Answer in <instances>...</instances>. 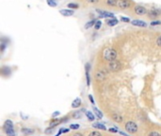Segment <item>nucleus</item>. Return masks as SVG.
Returning <instances> with one entry per match:
<instances>
[{
  "label": "nucleus",
  "instance_id": "15",
  "mask_svg": "<svg viewBox=\"0 0 161 136\" xmlns=\"http://www.w3.org/2000/svg\"><path fill=\"white\" fill-rule=\"evenodd\" d=\"M112 118H113L114 121L118 122V123H121L122 121H123V117L120 114H118V113H114L113 115H112Z\"/></svg>",
  "mask_w": 161,
  "mask_h": 136
},
{
  "label": "nucleus",
  "instance_id": "8",
  "mask_svg": "<svg viewBox=\"0 0 161 136\" xmlns=\"http://www.w3.org/2000/svg\"><path fill=\"white\" fill-rule=\"evenodd\" d=\"M97 13L100 14L101 17H105V18H114V13H109V11H105V10H96Z\"/></svg>",
  "mask_w": 161,
  "mask_h": 136
},
{
  "label": "nucleus",
  "instance_id": "2",
  "mask_svg": "<svg viewBox=\"0 0 161 136\" xmlns=\"http://www.w3.org/2000/svg\"><path fill=\"white\" fill-rule=\"evenodd\" d=\"M121 67H122V64L119 60H111L108 63V69L111 72H117V71H119L121 69Z\"/></svg>",
  "mask_w": 161,
  "mask_h": 136
},
{
  "label": "nucleus",
  "instance_id": "19",
  "mask_svg": "<svg viewBox=\"0 0 161 136\" xmlns=\"http://www.w3.org/2000/svg\"><path fill=\"white\" fill-rule=\"evenodd\" d=\"M106 3H108V5L109 6H116L118 4V0H106Z\"/></svg>",
  "mask_w": 161,
  "mask_h": 136
},
{
  "label": "nucleus",
  "instance_id": "31",
  "mask_svg": "<svg viewBox=\"0 0 161 136\" xmlns=\"http://www.w3.org/2000/svg\"><path fill=\"white\" fill-rule=\"evenodd\" d=\"M98 1L99 0H87V2L91 3V4H95V3H97Z\"/></svg>",
  "mask_w": 161,
  "mask_h": 136
},
{
  "label": "nucleus",
  "instance_id": "12",
  "mask_svg": "<svg viewBox=\"0 0 161 136\" xmlns=\"http://www.w3.org/2000/svg\"><path fill=\"white\" fill-rule=\"evenodd\" d=\"M59 13H61V15L63 16H72L73 15V10H59Z\"/></svg>",
  "mask_w": 161,
  "mask_h": 136
},
{
  "label": "nucleus",
  "instance_id": "29",
  "mask_svg": "<svg viewBox=\"0 0 161 136\" xmlns=\"http://www.w3.org/2000/svg\"><path fill=\"white\" fill-rule=\"evenodd\" d=\"M156 45L161 47V36H159V37L157 38V40H156Z\"/></svg>",
  "mask_w": 161,
  "mask_h": 136
},
{
  "label": "nucleus",
  "instance_id": "27",
  "mask_svg": "<svg viewBox=\"0 0 161 136\" xmlns=\"http://www.w3.org/2000/svg\"><path fill=\"white\" fill-rule=\"evenodd\" d=\"M149 136H161V135L160 133L156 132V131H153V132H151V133L149 134Z\"/></svg>",
  "mask_w": 161,
  "mask_h": 136
},
{
  "label": "nucleus",
  "instance_id": "13",
  "mask_svg": "<svg viewBox=\"0 0 161 136\" xmlns=\"http://www.w3.org/2000/svg\"><path fill=\"white\" fill-rule=\"evenodd\" d=\"M106 24H108V26H109V27H114V26H116L118 24V20H117L115 17L110 18V19L106 20Z\"/></svg>",
  "mask_w": 161,
  "mask_h": 136
},
{
  "label": "nucleus",
  "instance_id": "6",
  "mask_svg": "<svg viewBox=\"0 0 161 136\" xmlns=\"http://www.w3.org/2000/svg\"><path fill=\"white\" fill-rule=\"evenodd\" d=\"M131 3L128 0H118V4H117V6L121 9H128Z\"/></svg>",
  "mask_w": 161,
  "mask_h": 136
},
{
  "label": "nucleus",
  "instance_id": "28",
  "mask_svg": "<svg viewBox=\"0 0 161 136\" xmlns=\"http://www.w3.org/2000/svg\"><path fill=\"white\" fill-rule=\"evenodd\" d=\"M80 116H81V113H80V112H76V113L73 114V117H75V118H79Z\"/></svg>",
  "mask_w": 161,
  "mask_h": 136
},
{
  "label": "nucleus",
  "instance_id": "35",
  "mask_svg": "<svg viewBox=\"0 0 161 136\" xmlns=\"http://www.w3.org/2000/svg\"><path fill=\"white\" fill-rule=\"evenodd\" d=\"M22 131H23L24 132H25V133H28V132H32V131H28V129H25V128H23Z\"/></svg>",
  "mask_w": 161,
  "mask_h": 136
},
{
  "label": "nucleus",
  "instance_id": "32",
  "mask_svg": "<svg viewBox=\"0 0 161 136\" xmlns=\"http://www.w3.org/2000/svg\"><path fill=\"white\" fill-rule=\"evenodd\" d=\"M6 48V44H4V43H2V45H1V51H4V49Z\"/></svg>",
  "mask_w": 161,
  "mask_h": 136
},
{
  "label": "nucleus",
  "instance_id": "24",
  "mask_svg": "<svg viewBox=\"0 0 161 136\" xmlns=\"http://www.w3.org/2000/svg\"><path fill=\"white\" fill-rule=\"evenodd\" d=\"M89 136H102V134L99 131H92V132L89 134Z\"/></svg>",
  "mask_w": 161,
  "mask_h": 136
},
{
  "label": "nucleus",
  "instance_id": "21",
  "mask_svg": "<svg viewBox=\"0 0 161 136\" xmlns=\"http://www.w3.org/2000/svg\"><path fill=\"white\" fill-rule=\"evenodd\" d=\"M101 26H102V21H100V20L96 21L95 25H94V28H95L96 30H99L101 28Z\"/></svg>",
  "mask_w": 161,
  "mask_h": 136
},
{
  "label": "nucleus",
  "instance_id": "3",
  "mask_svg": "<svg viewBox=\"0 0 161 136\" xmlns=\"http://www.w3.org/2000/svg\"><path fill=\"white\" fill-rule=\"evenodd\" d=\"M4 128H5L6 133L9 136H13L14 135V129H13V124L10 120H8L4 125Z\"/></svg>",
  "mask_w": 161,
  "mask_h": 136
},
{
  "label": "nucleus",
  "instance_id": "7",
  "mask_svg": "<svg viewBox=\"0 0 161 136\" xmlns=\"http://www.w3.org/2000/svg\"><path fill=\"white\" fill-rule=\"evenodd\" d=\"M135 13L138 15H144L147 13V10L143 6H136L135 7Z\"/></svg>",
  "mask_w": 161,
  "mask_h": 136
},
{
  "label": "nucleus",
  "instance_id": "14",
  "mask_svg": "<svg viewBox=\"0 0 161 136\" xmlns=\"http://www.w3.org/2000/svg\"><path fill=\"white\" fill-rule=\"evenodd\" d=\"M79 106H81L80 98H76V100H73V103H72V107L73 108H78Z\"/></svg>",
  "mask_w": 161,
  "mask_h": 136
},
{
  "label": "nucleus",
  "instance_id": "30",
  "mask_svg": "<svg viewBox=\"0 0 161 136\" xmlns=\"http://www.w3.org/2000/svg\"><path fill=\"white\" fill-rule=\"evenodd\" d=\"M121 20L123 21V22H126V23H129L130 22V19L127 17H121Z\"/></svg>",
  "mask_w": 161,
  "mask_h": 136
},
{
  "label": "nucleus",
  "instance_id": "26",
  "mask_svg": "<svg viewBox=\"0 0 161 136\" xmlns=\"http://www.w3.org/2000/svg\"><path fill=\"white\" fill-rule=\"evenodd\" d=\"M158 25H161V21H153V22L151 23V26H158Z\"/></svg>",
  "mask_w": 161,
  "mask_h": 136
},
{
  "label": "nucleus",
  "instance_id": "36",
  "mask_svg": "<svg viewBox=\"0 0 161 136\" xmlns=\"http://www.w3.org/2000/svg\"><path fill=\"white\" fill-rule=\"evenodd\" d=\"M120 134H121V135H123V136H128V134L124 133V132H122V131H120Z\"/></svg>",
  "mask_w": 161,
  "mask_h": 136
},
{
  "label": "nucleus",
  "instance_id": "18",
  "mask_svg": "<svg viewBox=\"0 0 161 136\" xmlns=\"http://www.w3.org/2000/svg\"><path fill=\"white\" fill-rule=\"evenodd\" d=\"M93 111H94V113H96V116H97L99 119L103 118V113H101V111H99L98 109L95 108V107H93Z\"/></svg>",
  "mask_w": 161,
  "mask_h": 136
},
{
  "label": "nucleus",
  "instance_id": "37",
  "mask_svg": "<svg viewBox=\"0 0 161 136\" xmlns=\"http://www.w3.org/2000/svg\"><path fill=\"white\" fill-rule=\"evenodd\" d=\"M73 136H83V134H81V133H76Z\"/></svg>",
  "mask_w": 161,
  "mask_h": 136
},
{
  "label": "nucleus",
  "instance_id": "5",
  "mask_svg": "<svg viewBox=\"0 0 161 136\" xmlns=\"http://www.w3.org/2000/svg\"><path fill=\"white\" fill-rule=\"evenodd\" d=\"M106 72L105 70H103V69L99 70L98 72H96V74H95L96 79L99 81H105V79H106Z\"/></svg>",
  "mask_w": 161,
  "mask_h": 136
},
{
  "label": "nucleus",
  "instance_id": "10",
  "mask_svg": "<svg viewBox=\"0 0 161 136\" xmlns=\"http://www.w3.org/2000/svg\"><path fill=\"white\" fill-rule=\"evenodd\" d=\"M160 14V10H156V9H152L150 11H148V16L152 18H156L157 16H159Z\"/></svg>",
  "mask_w": 161,
  "mask_h": 136
},
{
  "label": "nucleus",
  "instance_id": "20",
  "mask_svg": "<svg viewBox=\"0 0 161 136\" xmlns=\"http://www.w3.org/2000/svg\"><path fill=\"white\" fill-rule=\"evenodd\" d=\"M86 115H87L89 120H91V121L94 120V115H93V113H91V112H86Z\"/></svg>",
  "mask_w": 161,
  "mask_h": 136
},
{
  "label": "nucleus",
  "instance_id": "33",
  "mask_svg": "<svg viewBox=\"0 0 161 136\" xmlns=\"http://www.w3.org/2000/svg\"><path fill=\"white\" fill-rule=\"evenodd\" d=\"M89 98H90V100H91V103L94 104V100H93V97H92V96H91V95H90V96H89Z\"/></svg>",
  "mask_w": 161,
  "mask_h": 136
},
{
  "label": "nucleus",
  "instance_id": "4",
  "mask_svg": "<svg viewBox=\"0 0 161 136\" xmlns=\"http://www.w3.org/2000/svg\"><path fill=\"white\" fill-rule=\"evenodd\" d=\"M125 129L128 131V132H130V133H135V132L138 131V126H137L136 123H134V122L130 121V122H127V123L125 124Z\"/></svg>",
  "mask_w": 161,
  "mask_h": 136
},
{
  "label": "nucleus",
  "instance_id": "23",
  "mask_svg": "<svg viewBox=\"0 0 161 136\" xmlns=\"http://www.w3.org/2000/svg\"><path fill=\"white\" fill-rule=\"evenodd\" d=\"M67 7L68 8H71V9H78V4H76V3H70V4H68L67 5Z\"/></svg>",
  "mask_w": 161,
  "mask_h": 136
},
{
  "label": "nucleus",
  "instance_id": "38",
  "mask_svg": "<svg viewBox=\"0 0 161 136\" xmlns=\"http://www.w3.org/2000/svg\"><path fill=\"white\" fill-rule=\"evenodd\" d=\"M58 112H56V113H54V115H55V116H56V115H58Z\"/></svg>",
  "mask_w": 161,
  "mask_h": 136
},
{
  "label": "nucleus",
  "instance_id": "17",
  "mask_svg": "<svg viewBox=\"0 0 161 136\" xmlns=\"http://www.w3.org/2000/svg\"><path fill=\"white\" fill-rule=\"evenodd\" d=\"M95 23H96V20H91L90 21V22H88L87 24L85 25V28L86 29H89L90 28H91V27H93V26L95 25Z\"/></svg>",
  "mask_w": 161,
  "mask_h": 136
},
{
  "label": "nucleus",
  "instance_id": "22",
  "mask_svg": "<svg viewBox=\"0 0 161 136\" xmlns=\"http://www.w3.org/2000/svg\"><path fill=\"white\" fill-rule=\"evenodd\" d=\"M47 1V4L50 7H56L57 6V2H56L55 0H46Z\"/></svg>",
  "mask_w": 161,
  "mask_h": 136
},
{
  "label": "nucleus",
  "instance_id": "25",
  "mask_svg": "<svg viewBox=\"0 0 161 136\" xmlns=\"http://www.w3.org/2000/svg\"><path fill=\"white\" fill-rule=\"evenodd\" d=\"M70 128H72V129H77V128H79V125L78 124H72L70 126Z\"/></svg>",
  "mask_w": 161,
  "mask_h": 136
},
{
  "label": "nucleus",
  "instance_id": "34",
  "mask_svg": "<svg viewBox=\"0 0 161 136\" xmlns=\"http://www.w3.org/2000/svg\"><path fill=\"white\" fill-rule=\"evenodd\" d=\"M109 131H111V132H117V128H109Z\"/></svg>",
  "mask_w": 161,
  "mask_h": 136
},
{
  "label": "nucleus",
  "instance_id": "11",
  "mask_svg": "<svg viewBox=\"0 0 161 136\" xmlns=\"http://www.w3.org/2000/svg\"><path fill=\"white\" fill-rule=\"evenodd\" d=\"M86 68V78H87V85L90 86V83H91V79H90V68H91V65L90 63H87L85 66Z\"/></svg>",
  "mask_w": 161,
  "mask_h": 136
},
{
  "label": "nucleus",
  "instance_id": "9",
  "mask_svg": "<svg viewBox=\"0 0 161 136\" xmlns=\"http://www.w3.org/2000/svg\"><path fill=\"white\" fill-rule=\"evenodd\" d=\"M131 24L133 26H136V27H140V28H146L147 27V24L142 20H133L131 22Z\"/></svg>",
  "mask_w": 161,
  "mask_h": 136
},
{
  "label": "nucleus",
  "instance_id": "16",
  "mask_svg": "<svg viewBox=\"0 0 161 136\" xmlns=\"http://www.w3.org/2000/svg\"><path fill=\"white\" fill-rule=\"evenodd\" d=\"M93 127L96 128H99V129H103V131H106V128L105 125H103V124H101V123H95V124H93Z\"/></svg>",
  "mask_w": 161,
  "mask_h": 136
},
{
  "label": "nucleus",
  "instance_id": "1",
  "mask_svg": "<svg viewBox=\"0 0 161 136\" xmlns=\"http://www.w3.org/2000/svg\"><path fill=\"white\" fill-rule=\"evenodd\" d=\"M103 55H104V58H105V60L111 61V60H116V58H117V51H116L114 48L108 47V48H106V49L104 50Z\"/></svg>",
  "mask_w": 161,
  "mask_h": 136
}]
</instances>
